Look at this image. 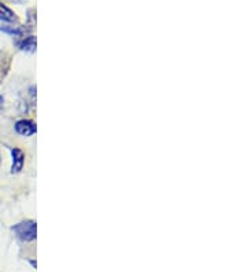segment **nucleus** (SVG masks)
I'll return each mask as SVG.
<instances>
[{
    "label": "nucleus",
    "mask_w": 247,
    "mask_h": 272,
    "mask_svg": "<svg viewBox=\"0 0 247 272\" xmlns=\"http://www.w3.org/2000/svg\"><path fill=\"white\" fill-rule=\"evenodd\" d=\"M36 125L34 122H32L30 120H19L15 122V132L18 135H22V136H30V135L36 134Z\"/></svg>",
    "instance_id": "7ed1b4c3"
},
{
    "label": "nucleus",
    "mask_w": 247,
    "mask_h": 272,
    "mask_svg": "<svg viewBox=\"0 0 247 272\" xmlns=\"http://www.w3.org/2000/svg\"><path fill=\"white\" fill-rule=\"evenodd\" d=\"M11 157H13V165H11V173L21 172L25 164V154L21 149L14 147L11 149Z\"/></svg>",
    "instance_id": "f03ea898"
},
{
    "label": "nucleus",
    "mask_w": 247,
    "mask_h": 272,
    "mask_svg": "<svg viewBox=\"0 0 247 272\" xmlns=\"http://www.w3.org/2000/svg\"><path fill=\"white\" fill-rule=\"evenodd\" d=\"M3 108V98H2V96H0V109Z\"/></svg>",
    "instance_id": "423d86ee"
},
{
    "label": "nucleus",
    "mask_w": 247,
    "mask_h": 272,
    "mask_svg": "<svg viewBox=\"0 0 247 272\" xmlns=\"http://www.w3.org/2000/svg\"><path fill=\"white\" fill-rule=\"evenodd\" d=\"M19 47H21L22 51H34V48H36V39H34L33 36H30V37L25 39L19 44Z\"/></svg>",
    "instance_id": "39448f33"
},
{
    "label": "nucleus",
    "mask_w": 247,
    "mask_h": 272,
    "mask_svg": "<svg viewBox=\"0 0 247 272\" xmlns=\"http://www.w3.org/2000/svg\"><path fill=\"white\" fill-rule=\"evenodd\" d=\"M0 21L6 22H13L15 21V14L11 9H9L7 6L0 3Z\"/></svg>",
    "instance_id": "20e7f679"
},
{
    "label": "nucleus",
    "mask_w": 247,
    "mask_h": 272,
    "mask_svg": "<svg viewBox=\"0 0 247 272\" xmlns=\"http://www.w3.org/2000/svg\"><path fill=\"white\" fill-rule=\"evenodd\" d=\"M13 231L21 241L30 242L36 239L37 227H36V223L33 220H26L18 223L17 225H14Z\"/></svg>",
    "instance_id": "f257e3e1"
}]
</instances>
